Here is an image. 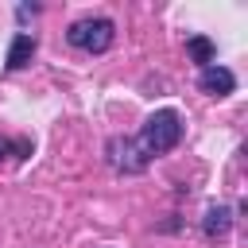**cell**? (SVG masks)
Masks as SVG:
<instances>
[{"instance_id": "7", "label": "cell", "mask_w": 248, "mask_h": 248, "mask_svg": "<svg viewBox=\"0 0 248 248\" xmlns=\"http://www.w3.org/2000/svg\"><path fill=\"white\" fill-rule=\"evenodd\" d=\"M186 54L205 70V66H213V58H217V46H213V39H205V35H190L186 39Z\"/></svg>"}, {"instance_id": "3", "label": "cell", "mask_w": 248, "mask_h": 248, "mask_svg": "<svg viewBox=\"0 0 248 248\" xmlns=\"http://www.w3.org/2000/svg\"><path fill=\"white\" fill-rule=\"evenodd\" d=\"M105 151H108V163L120 170V174H140V170H147V155L140 151V143H136V136H112L108 143H105Z\"/></svg>"}, {"instance_id": "4", "label": "cell", "mask_w": 248, "mask_h": 248, "mask_svg": "<svg viewBox=\"0 0 248 248\" xmlns=\"http://www.w3.org/2000/svg\"><path fill=\"white\" fill-rule=\"evenodd\" d=\"M198 89L202 93H209V97H229L232 89H236V74L229 70V66H205L202 74H198Z\"/></svg>"}, {"instance_id": "1", "label": "cell", "mask_w": 248, "mask_h": 248, "mask_svg": "<svg viewBox=\"0 0 248 248\" xmlns=\"http://www.w3.org/2000/svg\"><path fill=\"white\" fill-rule=\"evenodd\" d=\"M182 132H186V124H182V116H178L174 108H155V112L143 120L136 143H140V151L151 159V155H167V151H174L178 140H182Z\"/></svg>"}, {"instance_id": "2", "label": "cell", "mask_w": 248, "mask_h": 248, "mask_svg": "<svg viewBox=\"0 0 248 248\" xmlns=\"http://www.w3.org/2000/svg\"><path fill=\"white\" fill-rule=\"evenodd\" d=\"M112 39H116V23L105 19V16L78 19V23H70V31H66V43L78 46V50H85V54H105V50L112 46Z\"/></svg>"}, {"instance_id": "8", "label": "cell", "mask_w": 248, "mask_h": 248, "mask_svg": "<svg viewBox=\"0 0 248 248\" xmlns=\"http://www.w3.org/2000/svg\"><path fill=\"white\" fill-rule=\"evenodd\" d=\"M16 155V159H27L31 155V140H0V155Z\"/></svg>"}, {"instance_id": "5", "label": "cell", "mask_w": 248, "mask_h": 248, "mask_svg": "<svg viewBox=\"0 0 248 248\" xmlns=\"http://www.w3.org/2000/svg\"><path fill=\"white\" fill-rule=\"evenodd\" d=\"M35 58V35H27V31H19L12 43H8V54H4V66L8 70H23L27 62Z\"/></svg>"}, {"instance_id": "6", "label": "cell", "mask_w": 248, "mask_h": 248, "mask_svg": "<svg viewBox=\"0 0 248 248\" xmlns=\"http://www.w3.org/2000/svg\"><path fill=\"white\" fill-rule=\"evenodd\" d=\"M229 229H232V209L229 205H209L205 217H202V232L209 240H217V236H229Z\"/></svg>"}]
</instances>
